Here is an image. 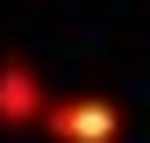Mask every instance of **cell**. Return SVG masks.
Segmentation results:
<instances>
[{
	"mask_svg": "<svg viewBox=\"0 0 150 143\" xmlns=\"http://www.w3.org/2000/svg\"><path fill=\"white\" fill-rule=\"evenodd\" d=\"M50 129L64 143H107L122 122H115V107H100V100H57L50 107Z\"/></svg>",
	"mask_w": 150,
	"mask_h": 143,
	"instance_id": "1",
	"label": "cell"
},
{
	"mask_svg": "<svg viewBox=\"0 0 150 143\" xmlns=\"http://www.w3.org/2000/svg\"><path fill=\"white\" fill-rule=\"evenodd\" d=\"M36 107H43V86H36L22 64H7V72H0V115H7V122H29Z\"/></svg>",
	"mask_w": 150,
	"mask_h": 143,
	"instance_id": "2",
	"label": "cell"
}]
</instances>
